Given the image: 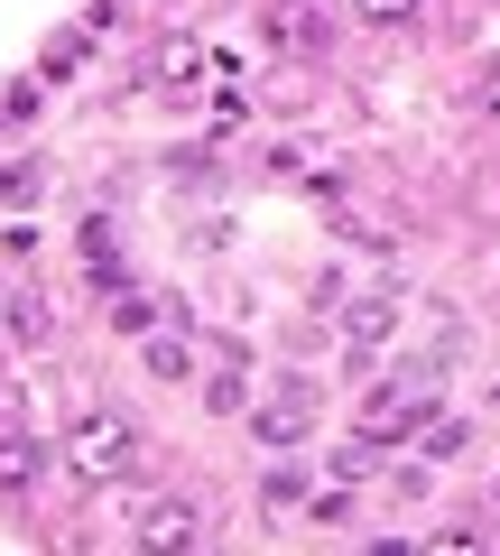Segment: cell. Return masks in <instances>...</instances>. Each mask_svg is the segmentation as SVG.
<instances>
[{
  "label": "cell",
  "mask_w": 500,
  "mask_h": 556,
  "mask_svg": "<svg viewBox=\"0 0 500 556\" xmlns=\"http://www.w3.org/2000/svg\"><path fill=\"white\" fill-rule=\"evenodd\" d=\"M56 455L75 482H93V492H120V482L140 473V427H130V408L120 399H75L56 427Z\"/></svg>",
  "instance_id": "cell-1"
},
{
  "label": "cell",
  "mask_w": 500,
  "mask_h": 556,
  "mask_svg": "<svg viewBox=\"0 0 500 556\" xmlns=\"http://www.w3.org/2000/svg\"><path fill=\"white\" fill-rule=\"evenodd\" d=\"M436 408H445L436 399V362H408L399 380H381V390L352 408V437L389 455V445H408V437H436Z\"/></svg>",
  "instance_id": "cell-2"
},
{
  "label": "cell",
  "mask_w": 500,
  "mask_h": 556,
  "mask_svg": "<svg viewBox=\"0 0 500 556\" xmlns=\"http://www.w3.org/2000/svg\"><path fill=\"white\" fill-rule=\"evenodd\" d=\"M130 538H140V547H158V556L195 547V538H204V501L177 492V482H167V492H140V501H130Z\"/></svg>",
  "instance_id": "cell-3"
},
{
  "label": "cell",
  "mask_w": 500,
  "mask_h": 556,
  "mask_svg": "<svg viewBox=\"0 0 500 556\" xmlns=\"http://www.w3.org/2000/svg\"><path fill=\"white\" fill-rule=\"evenodd\" d=\"M56 437H47V427H28V417H0V501H28L38 492L47 473H56Z\"/></svg>",
  "instance_id": "cell-4"
},
{
  "label": "cell",
  "mask_w": 500,
  "mask_h": 556,
  "mask_svg": "<svg viewBox=\"0 0 500 556\" xmlns=\"http://www.w3.org/2000/svg\"><path fill=\"white\" fill-rule=\"evenodd\" d=\"M389 325H399V278H381V288H361V298H352V316H343V362L371 371V362L389 353Z\"/></svg>",
  "instance_id": "cell-5"
},
{
  "label": "cell",
  "mask_w": 500,
  "mask_h": 556,
  "mask_svg": "<svg viewBox=\"0 0 500 556\" xmlns=\"http://www.w3.org/2000/svg\"><path fill=\"white\" fill-rule=\"evenodd\" d=\"M260 38L279 47V56H334V10H324V0H269Z\"/></svg>",
  "instance_id": "cell-6"
},
{
  "label": "cell",
  "mask_w": 500,
  "mask_h": 556,
  "mask_svg": "<svg viewBox=\"0 0 500 556\" xmlns=\"http://www.w3.org/2000/svg\"><path fill=\"white\" fill-rule=\"evenodd\" d=\"M251 437L279 445V455H287V445H306V437H316V380H279V390L251 408Z\"/></svg>",
  "instance_id": "cell-7"
},
{
  "label": "cell",
  "mask_w": 500,
  "mask_h": 556,
  "mask_svg": "<svg viewBox=\"0 0 500 556\" xmlns=\"http://www.w3.org/2000/svg\"><path fill=\"white\" fill-rule=\"evenodd\" d=\"M0 343H20V353H47V343H56L47 288H10V298H0Z\"/></svg>",
  "instance_id": "cell-8"
},
{
  "label": "cell",
  "mask_w": 500,
  "mask_h": 556,
  "mask_svg": "<svg viewBox=\"0 0 500 556\" xmlns=\"http://www.w3.org/2000/svg\"><path fill=\"white\" fill-rule=\"evenodd\" d=\"M84 278H93V298H112V288H130V260H120V232L112 223H84Z\"/></svg>",
  "instance_id": "cell-9"
},
{
  "label": "cell",
  "mask_w": 500,
  "mask_h": 556,
  "mask_svg": "<svg viewBox=\"0 0 500 556\" xmlns=\"http://www.w3.org/2000/svg\"><path fill=\"white\" fill-rule=\"evenodd\" d=\"M102 316H112V334L149 343V325H158V298H149V288H112V298H102Z\"/></svg>",
  "instance_id": "cell-10"
},
{
  "label": "cell",
  "mask_w": 500,
  "mask_h": 556,
  "mask_svg": "<svg viewBox=\"0 0 500 556\" xmlns=\"http://www.w3.org/2000/svg\"><path fill=\"white\" fill-rule=\"evenodd\" d=\"M463 112H473V121H491V130H500V56H482L473 75H463Z\"/></svg>",
  "instance_id": "cell-11"
},
{
  "label": "cell",
  "mask_w": 500,
  "mask_h": 556,
  "mask_svg": "<svg viewBox=\"0 0 500 556\" xmlns=\"http://www.w3.org/2000/svg\"><path fill=\"white\" fill-rule=\"evenodd\" d=\"M149 371H158V380H195V343H185L177 325H167V334H149Z\"/></svg>",
  "instance_id": "cell-12"
},
{
  "label": "cell",
  "mask_w": 500,
  "mask_h": 556,
  "mask_svg": "<svg viewBox=\"0 0 500 556\" xmlns=\"http://www.w3.org/2000/svg\"><path fill=\"white\" fill-rule=\"evenodd\" d=\"M297 501H306V473H297V464H279V473L260 482V510H269V519H287Z\"/></svg>",
  "instance_id": "cell-13"
},
{
  "label": "cell",
  "mask_w": 500,
  "mask_h": 556,
  "mask_svg": "<svg viewBox=\"0 0 500 556\" xmlns=\"http://www.w3.org/2000/svg\"><path fill=\"white\" fill-rule=\"evenodd\" d=\"M47 195V167L28 159V167H0V204H38Z\"/></svg>",
  "instance_id": "cell-14"
},
{
  "label": "cell",
  "mask_w": 500,
  "mask_h": 556,
  "mask_svg": "<svg viewBox=\"0 0 500 556\" xmlns=\"http://www.w3.org/2000/svg\"><path fill=\"white\" fill-rule=\"evenodd\" d=\"M352 10H361L371 28H418V10H426V0H352Z\"/></svg>",
  "instance_id": "cell-15"
},
{
  "label": "cell",
  "mask_w": 500,
  "mask_h": 556,
  "mask_svg": "<svg viewBox=\"0 0 500 556\" xmlns=\"http://www.w3.org/2000/svg\"><path fill=\"white\" fill-rule=\"evenodd\" d=\"M195 65H204V47H195V38H177V47L158 56V84H195Z\"/></svg>",
  "instance_id": "cell-16"
}]
</instances>
